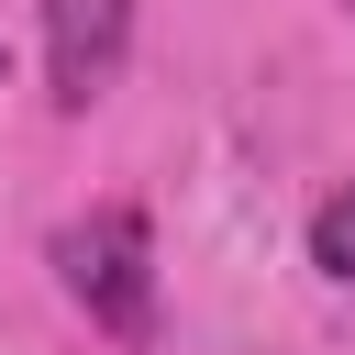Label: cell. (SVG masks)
<instances>
[{
	"label": "cell",
	"mask_w": 355,
	"mask_h": 355,
	"mask_svg": "<svg viewBox=\"0 0 355 355\" xmlns=\"http://www.w3.org/2000/svg\"><path fill=\"white\" fill-rule=\"evenodd\" d=\"M55 277H67V300H78L111 344H144V333H155V233H144L133 200L78 211V222L55 233Z\"/></svg>",
	"instance_id": "cell-1"
},
{
	"label": "cell",
	"mask_w": 355,
	"mask_h": 355,
	"mask_svg": "<svg viewBox=\"0 0 355 355\" xmlns=\"http://www.w3.org/2000/svg\"><path fill=\"white\" fill-rule=\"evenodd\" d=\"M122 33H133V0H44V100L89 111L122 67Z\"/></svg>",
	"instance_id": "cell-2"
},
{
	"label": "cell",
	"mask_w": 355,
	"mask_h": 355,
	"mask_svg": "<svg viewBox=\"0 0 355 355\" xmlns=\"http://www.w3.org/2000/svg\"><path fill=\"white\" fill-rule=\"evenodd\" d=\"M311 266H322L333 288H355V189H333V200L311 211Z\"/></svg>",
	"instance_id": "cell-3"
},
{
	"label": "cell",
	"mask_w": 355,
	"mask_h": 355,
	"mask_svg": "<svg viewBox=\"0 0 355 355\" xmlns=\"http://www.w3.org/2000/svg\"><path fill=\"white\" fill-rule=\"evenodd\" d=\"M0 67H11V55H0Z\"/></svg>",
	"instance_id": "cell-4"
}]
</instances>
